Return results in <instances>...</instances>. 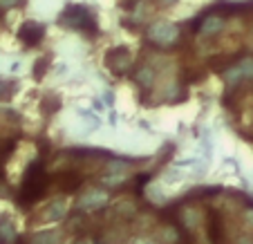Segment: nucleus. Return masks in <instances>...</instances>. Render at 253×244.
I'll return each instance as SVG.
<instances>
[{"label": "nucleus", "mask_w": 253, "mask_h": 244, "mask_svg": "<svg viewBox=\"0 0 253 244\" xmlns=\"http://www.w3.org/2000/svg\"><path fill=\"white\" fill-rule=\"evenodd\" d=\"M49 186V177L45 175V166L41 162L29 163V168L25 170L23 184H20V193H18V206L27 208L34 202H39L43 197V193Z\"/></svg>", "instance_id": "f257e3e1"}, {"label": "nucleus", "mask_w": 253, "mask_h": 244, "mask_svg": "<svg viewBox=\"0 0 253 244\" xmlns=\"http://www.w3.org/2000/svg\"><path fill=\"white\" fill-rule=\"evenodd\" d=\"M58 25L77 29V32L96 34V20L85 5H67L63 9V14L58 16Z\"/></svg>", "instance_id": "f03ea898"}, {"label": "nucleus", "mask_w": 253, "mask_h": 244, "mask_svg": "<svg viewBox=\"0 0 253 244\" xmlns=\"http://www.w3.org/2000/svg\"><path fill=\"white\" fill-rule=\"evenodd\" d=\"M179 34H182L179 25L170 23V20H157V23L148 25V29H146V39H148L150 45H157V47L168 49V47H172V45H177Z\"/></svg>", "instance_id": "7ed1b4c3"}, {"label": "nucleus", "mask_w": 253, "mask_h": 244, "mask_svg": "<svg viewBox=\"0 0 253 244\" xmlns=\"http://www.w3.org/2000/svg\"><path fill=\"white\" fill-rule=\"evenodd\" d=\"M110 202V193L103 191V188H90L85 191L77 202V211H83V213H96L101 211L103 206H108Z\"/></svg>", "instance_id": "20e7f679"}, {"label": "nucleus", "mask_w": 253, "mask_h": 244, "mask_svg": "<svg viewBox=\"0 0 253 244\" xmlns=\"http://www.w3.org/2000/svg\"><path fill=\"white\" fill-rule=\"evenodd\" d=\"M130 63H132V56H130V49L119 45V47H112L105 52V65L110 67V72L117 74V77H124L130 70Z\"/></svg>", "instance_id": "39448f33"}, {"label": "nucleus", "mask_w": 253, "mask_h": 244, "mask_svg": "<svg viewBox=\"0 0 253 244\" xmlns=\"http://www.w3.org/2000/svg\"><path fill=\"white\" fill-rule=\"evenodd\" d=\"M45 36V27L36 20H25L18 29V39L23 41L27 47H34V45H39Z\"/></svg>", "instance_id": "423d86ee"}, {"label": "nucleus", "mask_w": 253, "mask_h": 244, "mask_svg": "<svg viewBox=\"0 0 253 244\" xmlns=\"http://www.w3.org/2000/svg\"><path fill=\"white\" fill-rule=\"evenodd\" d=\"M224 79L229 85H238L244 79H253V58H242L240 63H235L231 70L224 72Z\"/></svg>", "instance_id": "0eeeda50"}, {"label": "nucleus", "mask_w": 253, "mask_h": 244, "mask_svg": "<svg viewBox=\"0 0 253 244\" xmlns=\"http://www.w3.org/2000/svg\"><path fill=\"white\" fill-rule=\"evenodd\" d=\"M177 222L182 224V229L195 231L197 226H200V222H202V211L197 208V206L186 204V206H182V208H179V213H177Z\"/></svg>", "instance_id": "6e6552de"}, {"label": "nucleus", "mask_w": 253, "mask_h": 244, "mask_svg": "<svg viewBox=\"0 0 253 244\" xmlns=\"http://www.w3.org/2000/svg\"><path fill=\"white\" fill-rule=\"evenodd\" d=\"M197 29H200L202 36H215V34H220L222 29H224V16L209 11V14H206L204 18L200 20Z\"/></svg>", "instance_id": "1a4fd4ad"}, {"label": "nucleus", "mask_w": 253, "mask_h": 244, "mask_svg": "<svg viewBox=\"0 0 253 244\" xmlns=\"http://www.w3.org/2000/svg\"><path fill=\"white\" fill-rule=\"evenodd\" d=\"M65 213H67L65 200H52L43 211H41V222H58L65 217Z\"/></svg>", "instance_id": "9d476101"}, {"label": "nucleus", "mask_w": 253, "mask_h": 244, "mask_svg": "<svg viewBox=\"0 0 253 244\" xmlns=\"http://www.w3.org/2000/svg\"><path fill=\"white\" fill-rule=\"evenodd\" d=\"M54 182L58 184V188H61L63 193H72V191H77V188L81 186L83 177L79 175V172H74V170H65V172H58Z\"/></svg>", "instance_id": "9b49d317"}, {"label": "nucleus", "mask_w": 253, "mask_h": 244, "mask_svg": "<svg viewBox=\"0 0 253 244\" xmlns=\"http://www.w3.org/2000/svg\"><path fill=\"white\" fill-rule=\"evenodd\" d=\"M132 79H134V83H137L141 90H150V87L155 85V70L150 65H141L137 72H134Z\"/></svg>", "instance_id": "f8f14e48"}, {"label": "nucleus", "mask_w": 253, "mask_h": 244, "mask_svg": "<svg viewBox=\"0 0 253 244\" xmlns=\"http://www.w3.org/2000/svg\"><path fill=\"white\" fill-rule=\"evenodd\" d=\"M159 238H162L164 244H182V231L177 229L175 224L166 222V224L159 229Z\"/></svg>", "instance_id": "ddd939ff"}, {"label": "nucleus", "mask_w": 253, "mask_h": 244, "mask_svg": "<svg viewBox=\"0 0 253 244\" xmlns=\"http://www.w3.org/2000/svg\"><path fill=\"white\" fill-rule=\"evenodd\" d=\"M209 235H211V240H213V244H222V240H224L222 220H220V215H215V213H211V217H209Z\"/></svg>", "instance_id": "4468645a"}, {"label": "nucleus", "mask_w": 253, "mask_h": 244, "mask_svg": "<svg viewBox=\"0 0 253 244\" xmlns=\"http://www.w3.org/2000/svg\"><path fill=\"white\" fill-rule=\"evenodd\" d=\"M27 244H61V235L56 231H39L27 240Z\"/></svg>", "instance_id": "2eb2a0df"}, {"label": "nucleus", "mask_w": 253, "mask_h": 244, "mask_svg": "<svg viewBox=\"0 0 253 244\" xmlns=\"http://www.w3.org/2000/svg\"><path fill=\"white\" fill-rule=\"evenodd\" d=\"M126 179H128V172H105L103 177H101V182H103V186H121V184H126Z\"/></svg>", "instance_id": "dca6fc26"}, {"label": "nucleus", "mask_w": 253, "mask_h": 244, "mask_svg": "<svg viewBox=\"0 0 253 244\" xmlns=\"http://www.w3.org/2000/svg\"><path fill=\"white\" fill-rule=\"evenodd\" d=\"M41 106H43V112L52 115V112H56L58 108H61V99H58L56 94H47V96L43 99V103H41Z\"/></svg>", "instance_id": "f3484780"}, {"label": "nucleus", "mask_w": 253, "mask_h": 244, "mask_svg": "<svg viewBox=\"0 0 253 244\" xmlns=\"http://www.w3.org/2000/svg\"><path fill=\"white\" fill-rule=\"evenodd\" d=\"M14 153V139L9 141H0V175H2V163L7 162V157Z\"/></svg>", "instance_id": "a211bd4d"}, {"label": "nucleus", "mask_w": 253, "mask_h": 244, "mask_svg": "<svg viewBox=\"0 0 253 244\" xmlns=\"http://www.w3.org/2000/svg\"><path fill=\"white\" fill-rule=\"evenodd\" d=\"M47 67H49V56H43L36 61V65H34V79L36 81H41V79L45 77V72H47Z\"/></svg>", "instance_id": "6ab92c4d"}, {"label": "nucleus", "mask_w": 253, "mask_h": 244, "mask_svg": "<svg viewBox=\"0 0 253 244\" xmlns=\"http://www.w3.org/2000/svg\"><path fill=\"white\" fill-rule=\"evenodd\" d=\"M117 213H119L121 217H126V220H128V217H132L134 213H137V208H134V202L124 200V202L119 204V208H117Z\"/></svg>", "instance_id": "aec40b11"}, {"label": "nucleus", "mask_w": 253, "mask_h": 244, "mask_svg": "<svg viewBox=\"0 0 253 244\" xmlns=\"http://www.w3.org/2000/svg\"><path fill=\"white\" fill-rule=\"evenodd\" d=\"M25 0H0V18L5 16L7 9H14V7H23Z\"/></svg>", "instance_id": "412c9836"}, {"label": "nucleus", "mask_w": 253, "mask_h": 244, "mask_svg": "<svg viewBox=\"0 0 253 244\" xmlns=\"http://www.w3.org/2000/svg\"><path fill=\"white\" fill-rule=\"evenodd\" d=\"M11 90H14V85L7 81H0V99H7V96L11 94Z\"/></svg>", "instance_id": "4be33fe9"}, {"label": "nucleus", "mask_w": 253, "mask_h": 244, "mask_svg": "<svg viewBox=\"0 0 253 244\" xmlns=\"http://www.w3.org/2000/svg\"><path fill=\"white\" fill-rule=\"evenodd\" d=\"M244 222H247L249 229H253V208H247V213H244Z\"/></svg>", "instance_id": "5701e85b"}, {"label": "nucleus", "mask_w": 253, "mask_h": 244, "mask_svg": "<svg viewBox=\"0 0 253 244\" xmlns=\"http://www.w3.org/2000/svg\"><path fill=\"white\" fill-rule=\"evenodd\" d=\"M132 244H159V242L157 240H153V238H137Z\"/></svg>", "instance_id": "b1692460"}, {"label": "nucleus", "mask_w": 253, "mask_h": 244, "mask_svg": "<svg viewBox=\"0 0 253 244\" xmlns=\"http://www.w3.org/2000/svg\"><path fill=\"white\" fill-rule=\"evenodd\" d=\"M77 244H92V240H87V238H85V240H79Z\"/></svg>", "instance_id": "393cba45"}, {"label": "nucleus", "mask_w": 253, "mask_h": 244, "mask_svg": "<svg viewBox=\"0 0 253 244\" xmlns=\"http://www.w3.org/2000/svg\"><path fill=\"white\" fill-rule=\"evenodd\" d=\"M164 5H172V2H177V0H162Z\"/></svg>", "instance_id": "a878e982"}, {"label": "nucleus", "mask_w": 253, "mask_h": 244, "mask_svg": "<svg viewBox=\"0 0 253 244\" xmlns=\"http://www.w3.org/2000/svg\"><path fill=\"white\" fill-rule=\"evenodd\" d=\"M23 244H27V242H23Z\"/></svg>", "instance_id": "bb28decb"}]
</instances>
